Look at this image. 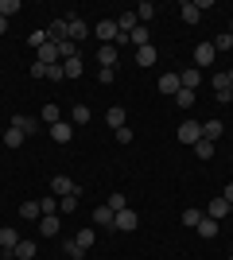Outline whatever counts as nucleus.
<instances>
[{
    "mask_svg": "<svg viewBox=\"0 0 233 260\" xmlns=\"http://www.w3.org/2000/svg\"><path fill=\"white\" fill-rule=\"evenodd\" d=\"M136 225H140V214H136V210H121V214H113V229H117V233H132Z\"/></svg>",
    "mask_w": 233,
    "mask_h": 260,
    "instance_id": "1",
    "label": "nucleus"
},
{
    "mask_svg": "<svg viewBox=\"0 0 233 260\" xmlns=\"http://www.w3.org/2000/svg\"><path fill=\"white\" fill-rule=\"evenodd\" d=\"M198 140H202V124L198 120H183V124H179V144H190V148H194Z\"/></svg>",
    "mask_w": 233,
    "mask_h": 260,
    "instance_id": "2",
    "label": "nucleus"
},
{
    "mask_svg": "<svg viewBox=\"0 0 233 260\" xmlns=\"http://www.w3.org/2000/svg\"><path fill=\"white\" fill-rule=\"evenodd\" d=\"M214 58H218V51H214V43H198V47H194V66H198V70H206V66H214Z\"/></svg>",
    "mask_w": 233,
    "mask_h": 260,
    "instance_id": "3",
    "label": "nucleus"
},
{
    "mask_svg": "<svg viewBox=\"0 0 233 260\" xmlns=\"http://www.w3.org/2000/svg\"><path fill=\"white\" fill-rule=\"evenodd\" d=\"M35 252H39V245L31 237H20V245L12 249V260H35Z\"/></svg>",
    "mask_w": 233,
    "mask_h": 260,
    "instance_id": "4",
    "label": "nucleus"
},
{
    "mask_svg": "<svg viewBox=\"0 0 233 260\" xmlns=\"http://www.w3.org/2000/svg\"><path fill=\"white\" fill-rule=\"evenodd\" d=\"M93 35H97L101 43H117V35H121L117 31V20H101L97 27H93Z\"/></svg>",
    "mask_w": 233,
    "mask_h": 260,
    "instance_id": "5",
    "label": "nucleus"
},
{
    "mask_svg": "<svg viewBox=\"0 0 233 260\" xmlns=\"http://www.w3.org/2000/svg\"><path fill=\"white\" fill-rule=\"evenodd\" d=\"M35 62H39V66H55V62H62V58H58V47H55V43H43L39 51H35Z\"/></svg>",
    "mask_w": 233,
    "mask_h": 260,
    "instance_id": "6",
    "label": "nucleus"
},
{
    "mask_svg": "<svg viewBox=\"0 0 233 260\" xmlns=\"http://www.w3.org/2000/svg\"><path fill=\"white\" fill-rule=\"evenodd\" d=\"M155 62H159V51H155L152 43H148V47H136V66H144V70H152Z\"/></svg>",
    "mask_w": 233,
    "mask_h": 260,
    "instance_id": "7",
    "label": "nucleus"
},
{
    "mask_svg": "<svg viewBox=\"0 0 233 260\" xmlns=\"http://www.w3.org/2000/svg\"><path fill=\"white\" fill-rule=\"evenodd\" d=\"M117 58H121V54H117V47H113V43H101V47H97V66L117 70Z\"/></svg>",
    "mask_w": 233,
    "mask_h": 260,
    "instance_id": "8",
    "label": "nucleus"
},
{
    "mask_svg": "<svg viewBox=\"0 0 233 260\" xmlns=\"http://www.w3.org/2000/svg\"><path fill=\"white\" fill-rule=\"evenodd\" d=\"M66 27H70V43H82V39H86V20H82V16H66Z\"/></svg>",
    "mask_w": 233,
    "mask_h": 260,
    "instance_id": "9",
    "label": "nucleus"
},
{
    "mask_svg": "<svg viewBox=\"0 0 233 260\" xmlns=\"http://www.w3.org/2000/svg\"><path fill=\"white\" fill-rule=\"evenodd\" d=\"M198 86H202V70L198 66H190V70L179 74V89H198Z\"/></svg>",
    "mask_w": 233,
    "mask_h": 260,
    "instance_id": "10",
    "label": "nucleus"
},
{
    "mask_svg": "<svg viewBox=\"0 0 233 260\" xmlns=\"http://www.w3.org/2000/svg\"><path fill=\"white\" fill-rule=\"evenodd\" d=\"M51 136H55V144H70L74 140V124H70V120H58V124H51Z\"/></svg>",
    "mask_w": 233,
    "mask_h": 260,
    "instance_id": "11",
    "label": "nucleus"
},
{
    "mask_svg": "<svg viewBox=\"0 0 233 260\" xmlns=\"http://www.w3.org/2000/svg\"><path fill=\"white\" fill-rule=\"evenodd\" d=\"M74 186H78L74 179H66V175H55V179H51V194H55V198H66Z\"/></svg>",
    "mask_w": 233,
    "mask_h": 260,
    "instance_id": "12",
    "label": "nucleus"
},
{
    "mask_svg": "<svg viewBox=\"0 0 233 260\" xmlns=\"http://www.w3.org/2000/svg\"><path fill=\"white\" fill-rule=\"evenodd\" d=\"M58 229H62L58 214H43L39 217V233H43V237H58Z\"/></svg>",
    "mask_w": 233,
    "mask_h": 260,
    "instance_id": "13",
    "label": "nucleus"
},
{
    "mask_svg": "<svg viewBox=\"0 0 233 260\" xmlns=\"http://www.w3.org/2000/svg\"><path fill=\"white\" fill-rule=\"evenodd\" d=\"M233 206L225 202V198H210V210H206V217H214V221H222V217H229Z\"/></svg>",
    "mask_w": 233,
    "mask_h": 260,
    "instance_id": "14",
    "label": "nucleus"
},
{
    "mask_svg": "<svg viewBox=\"0 0 233 260\" xmlns=\"http://www.w3.org/2000/svg\"><path fill=\"white\" fill-rule=\"evenodd\" d=\"M179 16H183V23H190V27L202 20V12H198V4H194V0H183V4H179Z\"/></svg>",
    "mask_w": 233,
    "mask_h": 260,
    "instance_id": "15",
    "label": "nucleus"
},
{
    "mask_svg": "<svg viewBox=\"0 0 233 260\" xmlns=\"http://www.w3.org/2000/svg\"><path fill=\"white\" fill-rule=\"evenodd\" d=\"M136 27H140V20H136V12H121V16H117V31L132 35Z\"/></svg>",
    "mask_w": 233,
    "mask_h": 260,
    "instance_id": "16",
    "label": "nucleus"
},
{
    "mask_svg": "<svg viewBox=\"0 0 233 260\" xmlns=\"http://www.w3.org/2000/svg\"><path fill=\"white\" fill-rule=\"evenodd\" d=\"M12 128H20L23 136H31V132L39 128V120H35V117H23V113H16V117H12Z\"/></svg>",
    "mask_w": 233,
    "mask_h": 260,
    "instance_id": "17",
    "label": "nucleus"
},
{
    "mask_svg": "<svg viewBox=\"0 0 233 260\" xmlns=\"http://www.w3.org/2000/svg\"><path fill=\"white\" fill-rule=\"evenodd\" d=\"M194 233H198V237H206V241H214V237H218V221L202 214V221H198V225H194Z\"/></svg>",
    "mask_w": 233,
    "mask_h": 260,
    "instance_id": "18",
    "label": "nucleus"
},
{
    "mask_svg": "<svg viewBox=\"0 0 233 260\" xmlns=\"http://www.w3.org/2000/svg\"><path fill=\"white\" fill-rule=\"evenodd\" d=\"M105 120H109V128H113V132L128 124V117H124V109H121V105H109V113H105Z\"/></svg>",
    "mask_w": 233,
    "mask_h": 260,
    "instance_id": "19",
    "label": "nucleus"
},
{
    "mask_svg": "<svg viewBox=\"0 0 233 260\" xmlns=\"http://www.w3.org/2000/svg\"><path fill=\"white\" fill-rule=\"evenodd\" d=\"M225 132V124L218 117H210V120H202V136H206V140H218V136H222Z\"/></svg>",
    "mask_w": 233,
    "mask_h": 260,
    "instance_id": "20",
    "label": "nucleus"
},
{
    "mask_svg": "<svg viewBox=\"0 0 233 260\" xmlns=\"http://www.w3.org/2000/svg\"><path fill=\"white\" fill-rule=\"evenodd\" d=\"M159 93H179V74H159Z\"/></svg>",
    "mask_w": 233,
    "mask_h": 260,
    "instance_id": "21",
    "label": "nucleus"
},
{
    "mask_svg": "<svg viewBox=\"0 0 233 260\" xmlns=\"http://www.w3.org/2000/svg\"><path fill=\"white\" fill-rule=\"evenodd\" d=\"M39 117H43L47 124H58V120H62V105H55V101H51V105H43V113H39Z\"/></svg>",
    "mask_w": 233,
    "mask_h": 260,
    "instance_id": "22",
    "label": "nucleus"
},
{
    "mask_svg": "<svg viewBox=\"0 0 233 260\" xmlns=\"http://www.w3.org/2000/svg\"><path fill=\"white\" fill-rule=\"evenodd\" d=\"M93 225L113 229V210H109V206H97V210H93Z\"/></svg>",
    "mask_w": 233,
    "mask_h": 260,
    "instance_id": "23",
    "label": "nucleus"
},
{
    "mask_svg": "<svg viewBox=\"0 0 233 260\" xmlns=\"http://www.w3.org/2000/svg\"><path fill=\"white\" fill-rule=\"evenodd\" d=\"M20 214H23V221H39V217H43V210H39V202H23Z\"/></svg>",
    "mask_w": 233,
    "mask_h": 260,
    "instance_id": "24",
    "label": "nucleus"
},
{
    "mask_svg": "<svg viewBox=\"0 0 233 260\" xmlns=\"http://www.w3.org/2000/svg\"><path fill=\"white\" fill-rule=\"evenodd\" d=\"M70 124H89V105H74L70 109Z\"/></svg>",
    "mask_w": 233,
    "mask_h": 260,
    "instance_id": "25",
    "label": "nucleus"
},
{
    "mask_svg": "<svg viewBox=\"0 0 233 260\" xmlns=\"http://www.w3.org/2000/svg\"><path fill=\"white\" fill-rule=\"evenodd\" d=\"M194 155H198V159H214V140H206V136H202V140L194 144Z\"/></svg>",
    "mask_w": 233,
    "mask_h": 260,
    "instance_id": "26",
    "label": "nucleus"
},
{
    "mask_svg": "<svg viewBox=\"0 0 233 260\" xmlns=\"http://www.w3.org/2000/svg\"><path fill=\"white\" fill-rule=\"evenodd\" d=\"M152 16H155V4H152V0H144V4H136V20H140V23H148Z\"/></svg>",
    "mask_w": 233,
    "mask_h": 260,
    "instance_id": "27",
    "label": "nucleus"
},
{
    "mask_svg": "<svg viewBox=\"0 0 233 260\" xmlns=\"http://www.w3.org/2000/svg\"><path fill=\"white\" fill-rule=\"evenodd\" d=\"M105 206H109L113 214H121V210H128V198H124V194H109V198H105Z\"/></svg>",
    "mask_w": 233,
    "mask_h": 260,
    "instance_id": "28",
    "label": "nucleus"
},
{
    "mask_svg": "<svg viewBox=\"0 0 233 260\" xmlns=\"http://www.w3.org/2000/svg\"><path fill=\"white\" fill-rule=\"evenodd\" d=\"M20 144H23V132L8 124V132H4V148H20Z\"/></svg>",
    "mask_w": 233,
    "mask_h": 260,
    "instance_id": "29",
    "label": "nucleus"
},
{
    "mask_svg": "<svg viewBox=\"0 0 233 260\" xmlns=\"http://www.w3.org/2000/svg\"><path fill=\"white\" fill-rule=\"evenodd\" d=\"M20 12V0H0V20H12Z\"/></svg>",
    "mask_w": 233,
    "mask_h": 260,
    "instance_id": "30",
    "label": "nucleus"
},
{
    "mask_svg": "<svg viewBox=\"0 0 233 260\" xmlns=\"http://www.w3.org/2000/svg\"><path fill=\"white\" fill-rule=\"evenodd\" d=\"M58 58H62V62H66V58H78V43L62 39V43H58Z\"/></svg>",
    "mask_w": 233,
    "mask_h": 260,
    "instance_id": "31",
    "label": "nucleus"
},
{
    "mask_svg": "<svg viewBox=\"0 0 233 260\" xmlns=\"http://www.w3.org/2000/svg\"><path fill=\"white\" fill-rule=\"evenodd\" d=\"M214 51H218V54L233 51V35H229V31H222V35H218V39H214Z\"/></svg>",
    "mask_w": 233,
    "mask_h": 260,
    "instance_id": "32",
    "label": "nucleus"
},
{
    "mask_svg": "<svg viewBox=\"0 0 233 260\" xmlns=\"http://www.w3.org/2000/svg\"><path fill=\"white\" fill-rule=\"evenodd\" d=\"M62 249H66V256H70V260H86V249H82V245H78L74 237H70L66 245H62Z\"/></svg>",
    "mask_w": 233,
    "mask_h": 260,
    "instance_id": "33",
    "label": "nucleus"
},
{
    "mask_svg": "<svg viewBox=\"0 0 233 260\" xmlns=\"http://www.w3.org/2000/svg\"><path fill=\"white\" fill-rule=\"evenodd\" d=\"M78 245H82V249H93V241H97V233H93V229H78Z\"/></svg>",
    "mask_w": 233,
    "mask_h": 260,
    "instance_id": "34",
    "label": "nucleus"
},
{
    "mask_svg": "<svg viewBox=\"0 0 233 260\" xmlns=\"http://www.w3.org/2000/svg\"><path fill=\"white\" fill-rule=\"evenodd\" d=\"M62 74H66V78H78V74H82V58H66V62H62Z\"/></svg>",
    "mask_w": 233,
    "mask_h": 260,
    "instance_id": "35",
    "label": "nucleus"
},
{
    "mask_svg": "<svg viewBox=\"0 0 233 260\" xmlns=\"http://www.w3.org/2000/svg\"><path fill=\"white\" fill-rule=\"evenodd\" d=\"M175 105L190 109V105H194V89H179V93H175Z\"/></svg>",
    "mask_w": 233,
    "mask_h": 260,
    "instance_id": "36",
    "label": "nucleus"
},
{
    "mask_svg": "<svg viewBox=\"0 0 233 260\" xmlns=\"http://www.w3.org/2000/svg\"><path fill=\"white\" fill-rule=\"evenodd\" d=\"M198 221H202V210H183V225L187 229H194Z\"/></svg>",
    "mask_w": 233,
    "mask_h": 260,
    "instance_id": "37",
    "label": "nucleus"
},
{
    "mask_svg": "<svg viewBox=\"0 0 233 260\" xmlns=\"http://www.w3.org/2000/svg\"><path fill=\"white\" fill-rule=\"evenodd\" d=\"M43 43H51V39H47V27H43V31H31V35H27V47H35V51H39Z\"/></svg>",
    "mask_w": 233,
    "mask_h": 260,
    "instance_id": "38",
    "label": "nucleus"
},
{
    "mask_svg": "<svg viewBox=\"0 0 233 260\" xmlns=\"http://www.w3.org/2000/svg\"><path fill=\"white\" fill-rule=\"evenodd\" d=\"M128 39H132L136 47H148V27H144V23H140V27H136V31L128 35Z\"/></svg>",
    "mask_w": 233,
    "mask_h": 260,
    "instance_id": "39",
    "label": "nucleus"
},
{
    "mask_svg": "<svg viewBox=\"0 0 233 260\" xmlns=\"http://www.w3.org/2000/svg\"><path fill=\"white\" fill-rule=\"evenodd\" d=\"M113 78H117V70H109V66H101V70H97V82H101V86H113Z\"/></svg>",
    "mask_w": 233,
    "mask_h": 260,
    "instance_id": "40",
    "label": "nucleus"
},
{
    "mask_svg": "<svg viewBox=\"0 0 233 260\" xmlns=\"http://www.w3.org/2000/svg\"><path fill=\"white\" fill-rule=\"evenodd\" d=\"M39 210H43V214H55L58 210V198L51 194V198H39Z\"/></svg>",
    "mask_w": 233,
    "mask_h": 260,
    "instance_id": "41",
    "label": "nucleus"
},
{
    "mask_svg": "<svg viewBox=\"0 0 233 260\" xmlns=\"http://www.w3.org/2000/svg\"><path fill=\"white\" fill-rule=\"evenodd\" d=\"M136 140V132L128 128V124H124V128H117V144H132Z\"/></svg>",
    "mask_w": 233,
    "mask_h": 260,
    "instance_id": "42",
    "label": "nucleus"
},
{
    "mask_svg": "<svg viewBox=\"0 0 233 260\" xmlns=\"http://www.w3.org/2000/svg\"><path fill=\"white\" fill-rule=\"evenodd\" d=\"M222 198H225V202H229V206H233V183H229V186H225V190H222Z\"/></svg>",
    "mask_w": 233,
    "mask_h": 260,
    "instance_id": "43",
    "label": "nucleus"
},
{
    "mask_svg": "<svg viewBox=\"0 0 233 260\" xmlns=\"http://www.w3.org/2000/svg\"><path fill=\"white\" fill-rule=\"evenodd\" d=\"M4 31H8V20H0V35H4Z\"/></svg>",
    "mask_w": 233,
    "mask_h": 260,
    "instance_id": "44",
    "label": "nucleus"
},
{
    "mask_svg": "<svg viewBox=\"0 0 233 260\" xmlns=\"http://www.w3.org/2000/svg\"><path fill=\"white\" fill-rule=\"evenodd\" d=\"M225 78H229V89H233V70H225Z\"/></svg>",
    "mask_w": 233,
    "mask_h": 260,
    "instance_id": "45",
    "label": "nucleus"
},
{
    "mask_svg": "<svg viewBox=\"0 0 233 260\" xmlns=\"http://www.w3.org/2000/svg\"><path fill=\"white\" fill-rule=\"evenodd\" d=\"M229 35H233V20H229Z\"/></svg>",
    "mask_w": 233,
    "mask_h": 260,
    "instance_id": "46",
    "label": "nucleus"
},
{
    "mask_svg": "<svg viewBox=\"0 0 233 260\" xmlns=\"http://www.w3.org/2000/svg\"><path fill=\"white\" fill-rule=\"evenodd\" d=\"M229 105H233V93H229Z\"/></svg>",
    "mask_w": 233,
    "mask_h": 260,
    "instance_id": "47",
    "label": "nucleus"
}]
</instances>
